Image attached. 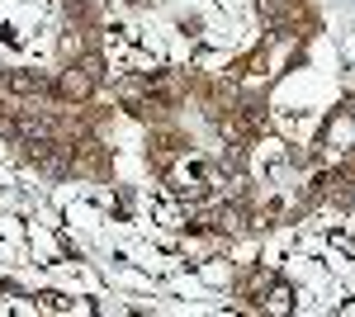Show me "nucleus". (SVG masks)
<instances>
[{
    "label": "nucleus",
    "mask_w": 355,
    "mask_h": 317,
    "mask_svg": "<svg viewBox=\"0 0 355 317\" xmlns=\"http://www.w3.org/2000/svg\"><path fill=\"white\" fill-rule=\"evenodd\" d=\"M10 85H15V90H48L43 76H10Z\"/></svg>",
    "instance_id": "1"
}]
</instances>
